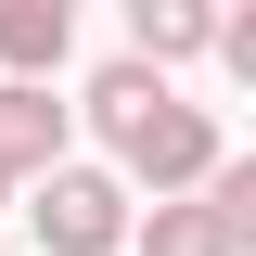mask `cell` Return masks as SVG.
<instances>
[{
    "label": "cell",
    "instance_id": "1",
    "mask_svg": "<svg viewBox=\"0 0 256 256\" xmlns=\"http://www.w3.org/2000/svg\"><path fill=\"white\" fill-rule=\"evenodd\" d=\"M26 218L52 256H116L128 244V180H102V166H52V180L26 192Z\"/></svg>",
    "mask_w": 256,
    "mask_h": 256
},
{
    "label": "cell",
    "instance_id": "2",
    "mask_svg": "<svg viewBox=\"0 0 256 256\" xmlns=\"http://www.w3.org/2000/svg\"><path fill=\"white\" fill-rule=\"evenodd\" d=\"M116 154H128V180H154V205H166V192H192V180H205V166H218V128L192 116L180 90H154V102H141V116L116 128Z\"/></svg>",
    "mask_w": 256,
    "mask_h": 256
},
{
    "label": "cell",
    "instance_id": "3",
    "mask_svg": "<svg viewBox=\"0 0 256 256\" xmlns=\"http://www.w3.org/2000/svg\"><path fill=\"white\" fill-rule=\"evenodd\" d=\"M192 52H218V13H205V0H128V64H141V77H166V64H192Z\"/></svg>",
    "mask_w": 256,
    "mask_h": 256
},
{
    "label": "cell",
    "instance_id": "4",
    "mask_svg": "<svg viewBox=\"0 0 256 256\" xmlns=\"http://www.w3.org/2000/svg\"><path fill=\"white\" fill-rule=\"evenodd\" d=\"M52 166H64V102L0 77V180H52Z\"/></svg>",
    "mask_w": 256,
    "mask_h": 256
},
{
    "label": "cell",
    "instance_id": "5",
    "mask_svg": "<svg viewBox=\"0 0 256 256\" xmlns=\"http://www.w3.org/2000/svg\"><path fill=\"white\" fill-rule=\"evenodd\" d=\"M64 38H77V13H64V0H0V64H13V90H38V77H52Z\"/></svg>",
    "mask_w": 256,
    "mask_h": 256
},
{
    "label": "cell",
    "instance_id": "6",
    "mask_svg": "<svg viewBox=\"0 0 256 256\" xmlns=\"http://www.w3.org/2000/svg\"><path fill=\"white\" fill-rule=\"evenodd\" d=\"M141 256H244V244H230L205 205H154V218H141Z\"/></svg>",
    "mask_w": 256,
    "mask_h": 256
},
{
    "label": "cell",
    "instance_id": "7",
    "mask_svg": "<svg viewBox=\"0 0 256 256\" xmlns=\"http://www.w3.org/2000/svg\"><path fill=\"white\" fill-rule=\"evenodd\" d=\"M154 90H166V77H141V64H116V77H102V90H90V116H102V141H116V128L141 116V102H154Z\"/></svg>",
    "mask_w": 256,
    "mask_h": 256
},
{
    "label": "cell",
    "instance_id": "8",
    "mask_svg": "<svg viewBox=\"0 0 256 256\" xmlns=\"http://www.w3.org/2000/svg\"><path fill=\"white\" fill-rule=\"evenodd\" d=\"M0 192H13V180H0Z\"/></svg>",
    "mask_w": 256,
    "mask_h": 256
}]
</instances>
